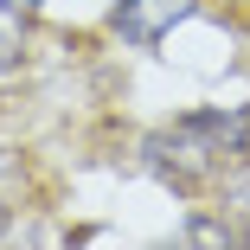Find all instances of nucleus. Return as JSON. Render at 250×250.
<instances>
[{
    "label": "nucleus",
    "instance_id": "1",
    "mask_svg": "<svg viewBox=\"0 0 250 250\" xmlns=\"http://www.w3.org/2000/svg\"><path fill=\"white\" fill-rule=\"evenodd\" d=\"M192 7H199V0H116L109 26L128 45H161L180 20H192Z\"/></svg>",
    "mask_w": 250,
    "mask_h": 250
},
{
    "label": "nucleus",
    "instance_id": "2",
    "mask_svg": "<svg viewBox=\"0 0 250 250\" xmlns=\"http://www.w3.org/2000/svg\"><path fill=\"white\" fill-rule=\"evenodd\" d=\"M26 13L13 7V0H0V71H20L26 64Z\"/></svg>",
    "mask_w": 250,
    "mask_h": 250
},
{
    "label": "nucleus",
    "instance_id": "3",
    "mask_svg": "<svg viewBox=\"0 0 250 250\" xmlns=\"http://www.w3.org/2000/svg\"><path fill=\"white\" fill-rule=\"evenodd\" d=\"M180 237H186V244H237V231H225V225H212V218H186Z\"/></svg>",
    "mask_w": 250,
    "mask_h": 250
},
{
    "label": "nucleus",
    "instance_id": "4",
    "mask_svg": "<svg viewBox=\"0 0 250 250\" xmlns=\"http://www.w3.org/2000/svg\"><path fill=\"white\" fill-rule=\"evenodd\" d=\"M225 7H231V20H244V26H250V0H225Z\"/></svg>",
    "mask_w": 250,
    "mask_h": 250
},
{
    "label": "nucleus",
    "instance_id": "5",
    "mask_svg": "<svg viewBox=\"0 0 250 250\" xmlns=\"http://www.w3.org/2000/svg\"><path fill=\"white\" fill-rule=\"evenodd\" d=\"M13 7H20V13H32V7H39V0H13Z\"/></svg>",
    "mask_w": 250,
    "mask_h": 250
}]
</instances>
